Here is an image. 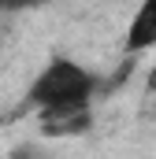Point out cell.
Returning <instances> with one entry per match:
<instances>
[{
	"label": "cell",
	"instance_id": "6da1fadb",
	"mask_svg": "<svg viewBox=\"0 0 156 159\" xmlns=\"http://www.w3.org/2000/svg\"><path fill=\"white\" fill-rule=\"evenodd\" d=\"M97 81L89 70H82L78 63L56 56L45 63L34 85H30V104L34 107H89V96H93Z\"/></svg>",
	"mask_w": 156,
	"mask_h": 159
},
{
	"label": "cell",
	"instance_id": "7a4b0ae2",
	"mask_svg": "<svg viewBox=\"0 0 156 159\" xmlns=\"http://www.w3.org/2000/svg\"><path fill=\"white\" fill-rule=\"evenodd\" d=\"M41 129L48 137H71L89 129V107H45L41 111Z\"/></svg>",
	"mask_w": 156,
	"mask_h": 159
},
{
	"label": "cell",
	"instance_id": "3957f363",
	"mask_svg": "<svg viewBox=\"0 0 156 159\" xmlns=\"http://www.w3.org/2000/svg\"><path fill=\"white\" fill-rule=\"evenodd\" d=\"M153 44H156V0H141L126 30V52H141Z\"/></svg>",
	"mask_w": 156,
	"mask_h": 159
},
{
	"label": "cell",
	"instance_id": "277c9868",
	"mask_svg": "<svg viewBox=\"0 0 156 159\" xmlns=\"http://www.w3.org/2000/svg\"><path fill=\"white\" fill-rule=\"evenodd\" d=\"M41 0H0V7H7V11H22V7H34Z\"/></svg>",
	"mask_w": 156,
	"mask_h": 159
},
{
	"label": "cell",
	"instance_id": "5b68a950",
	"mask_svg": "<svg viewBox=\"0 0 156 159\" xmlns=\"http://www.w3.org/2000/svg\"><path fill=\"white\" fill-rule=\"evenodd\" d=\"M15 159H48V156H41V152H34V148H22Z\"/></svg>",
	"mask_w": 156,
	"mask_h": 159
}]
</instances>
